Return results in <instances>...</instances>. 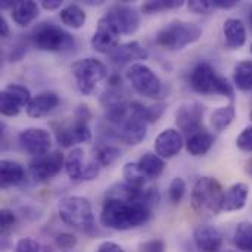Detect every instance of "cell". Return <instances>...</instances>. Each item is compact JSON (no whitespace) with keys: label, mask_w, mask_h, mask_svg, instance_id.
Here are the masks:
<instances>
[{"label":"cell","mask_w":252,"mask_h":252,"mask_svg":"<svg viewBox=\"0 0 252 252\" xmlns=\"http://www.w3.org/2000/svg\"><path fill=\"white\" fill-rule=\"evenodd\" d=\"M100 170H102V167L94 159L86 162L84 173H83V182H92V180H94L99 176Z\"/></svg>","instance_id":"cell-42"},{"label":"cell","mask_w":252,"mask_h":252,"mask_svg":"<svg viewBox=\"0 0 252 252\" xmlns=\"http://www.w3.org/2000/svg\"><path fill=\"white\" fill-rule=\"evenodd\" d=\"M188 7L193 13H199V15H207L216 9L213 0H192L188 3Z\"/></svg>","instance_id":"cell-39"},{"label":"cell","mask_w":252,"mask_h":252,"mask_svg":"<svg viewBox=\"0 0 252 252\" xmlns=\"http://www.w3.org/2000/svg\"><path fill=\"white\" fill-rule=\"evenodd\" d=\"M15 224H16L15 213L12 210L3 208L0 211V233H1V239H7V236L13 230Z\"/></svg>","instance_id":"cell-37"},{"label":"cell","mask_w":252,"mask_h":252,"mask_svg":"<svg viewBox=\"0 0 252 252\" xmlns=\"http://www.w3.org/2000/svg\"><path fill=\"white\" fill-rule=\"evenodd\" d=\"M251 53H252V43H251Z\"/></svg>","instance_id":"cell-48"},{"label":"cell","mask_w":252,"mask_h":252,"mask_svg":"<svg viewBox=\"0 0 252 252\" xmlns=\"http://www.w3.org/2000/svg\"><path fill=\"white\" fill-rule=\"evenodd\" d=\"M55 244L58 248H62V250H71L77 245V238L72 235V233H68V232H61L55 236Z\"/></svg>","instance_id":"cell-40"},{"label":"cell","mask_w":252,"mask_h":252,"mask_svg":"<svg viewBox=\"0 0 252 252\" xmlns=\"http://www.w3.org/2000/svg\"><path fill=\"white\" fill-rule=\"evenodd\" d=\"M123 177L127 185L133 188H140V189L145 188L148 182V179L145 177L137 162H127L123 168Z\"/></svg>","instance_id":"cell-33"},{"label":"cell","mask_w":252,"mask_h":252,"mask_svg":"<svg viewBox=\"0 0 252 252\" xmlns=\"http://www.w3.org/2000/svg\"><path fill=\"white\" fill-rule=\"evenodd\" d=\"M115 127H117L115 137H118L120 140H123L124 143L130 146H136L142 143L148 134V124L143 120L131 115L130 112H128V117L120 126H115Z\"/></svg>","instance_id":"cell-16"},{"label":"cell","mask_w":252,"mask_h":252,"mask_svg":"<svg viewBox=\"0 0 252 252\" xmlns=\"http://www.w3.org/2000/svg\"><path fill=\"white\" fill-rule=\"evenodd\" d=\"M165 242L162 239H151L140 244L139 252H165Z\"/></svg>","instance_id":"cell-41"},{"label":"cell","mask_w":252,"mask_h":252,"mask_svg":"<svg viewBox=\"0 0 252 252\" xmlns=\"http://www.w3.org/2000/svg\"><path fill=\"white\" fill-rule=\"evenodd\" d=\"M251 120H252V111H251Z\"/></svg>","instance_id":"cell-49"},{"label":"cell","mask_w":252,"mask_h":252,"mask_svg":"<svg viewBox=\"0 0 252 252\" xmlns=\"http://www.w3.org/2000/svg\"><path fill=\"white\" fill-rule=\"evenodd\" d=\"M59 16H61L62 24L72 30H80L86 24V19H87L84 9L77 3H71L62 7Z\"/></svg>","instance_id":"cell-28"},{"label":"cell","mask_w":252,"mask_h":252,"mask_svg":"<svg viewBox=\"0 0 252 252\" xmlns=\"http://www.w3.org/2000/svg\"><path fill=\"white\" fill-rule=\"evenodd\" d=\"M189 84L193 92L199 94H219L227 99H233L235 90L230 81L220 75L216 68L210 62H198L190 74H189Z\"/></svg>","instance_id":"cell-2"},{"label":"cell","mask_w":252,"mask_h":252,"mask_svg":"<svg viewBox=\"0 0 252 252\" xmlns=\"http://www.w3.org/2000/svg\"><path fill=\"white\" fill-rule=\"evenodd\" d=\"M152 210L140 202L105 198L102 211H100V224L106 229L126 232L137 229L148 223L151 219Z\"/></svg>","instance_id":"cell-1"},{"label":"cell","mask_w":252,"mask_h":252,"mask_svg":"<svg viewBox=\"0 0 252 252\" xmlns=\"http://www.w3.org/2000/svg\"><path fill=\"white\" fill-rule=\"evenodd\" d=\"M183 4H185V1H182V0H149L146 3H143L142 12L152 15V13L164 12L168 9H177V7H182Z\"/></svg>","instance_id":"cell-34"},{"label":"cell","mask_w":252,"mask_h":252,"mask_svg":"<svg viewBox=\"0 0 252 252\" xmlns=\"http://www.w3.org/2000/svg\"><path fill=\"white\" fill-rule=\"evenodd\" d=\"M9 34H10L9 24H7V21H6V18L1 15V16H0V35H1L3 38H6V37H9Z\"/></svg>","instance_id":"cell-46"},{"label":"cell","mask_w":252,"mask_h":252,"mask_svg":"<svg viewBox=\"0 0 252 252\" xmlns=\"http://www.w3.org/2000/svg\"><path fill=\"white\" fill-rule=\"evenodd\" d=\"M248 198H250V186L242 182L235 183L227 190H224L221 211H226V213L241 211L245 208Z\"/></svg>","instance_id":"cell-20"},{"label":"cell","mask_w":252,"mask_h":252,"mask_svg":"<svg viewBox=\"0 0 252 252\" xmlns=\"http://www.w3.org/2000/svg\"><path fill=\"white\" fill-rule=\"evenodd\" d=\"M185 146L183 134L176 128H165L155 139V154L162 159L174 158Z\"/></svg>","instance_id":"cell-17"},{"label":"cell","mask_w":252,"mask_h":252,"mask_svg":"<svg viewBox=\"0 0 252 252\" xmlns=\"http://www.w3.org/2000/svg\"><path fill=\"white\" fill-rule=\"evenodd\" d=\"M224 190L221 183L210 176H204L196 180L192 189L190 202L193 210L199 216L213 217L221 213Z\"/></svg>","instance_id":"cell-5"},{"label":"cell","mask_w":252,"mask_h":252,"mask_svg":"<svg viewBox=\"0 0 252 252\" xmlns=\"http://www.w3.org/2000/svg\"><path fill=\"white\" fill-rule=\"evenodd\" d=\"M216 9H232L238 4L236 0H213Z\"/></svg>","instance_id":"cell-45"},{"label":"cell","mask_w":252,"mask_h":252,"mask_svg":"<svg viewBox=\"0 0 252 252\" xmlns=\"http://www.w3.org/2000/svg\"><path fill=\"white\" fill-rule=\"evenodd\" d=\"M188 190L186 182L182 177H174L170 183L168 188V198L174 205H179L182 202V199L185 198V193Z\"/></svg>","instance_id":"cell-36"},{"label":"cell","mask_w":252,"mask_h":252,"mask_svg":"<svg viewBox=\"0 0 252 252\" xmlns=\"http://www.w3.org/2000/svg\"><path fill=\"white\" fill-rule=\"evenodd\" d=\"M15 252H53V250L32 238H22L16 242Z\"/></svg>","instance_id":"cell-35"},{"label":"cell","mask_w":252,"mask_h":252,"mask_svg":"<svg viewBox=\"0 0 252 252\" xmlns=\"http://www.w3.org/2000/svg\"><path fill=\"white\" fill-rule=\"evenodd\" d=\"M202 35V27L196 22L174 19L165 24L155 37L158 46L164 47L165 50L177 52L185 49L186 46L198 41Z\"/></svg>","instance_id":"cell-4"},{"label":"cell","mask_w":252,"mask_h":252,"mask_svg":"<svg viewBox=\"0 0 252 252\" xmlns=\"http://www.w3.org/2000/svg\"><path fill=\"white\" fill-rule=\"evenodd\" d=\"M233 244L242 252H252V223L241 221L233 233Z\"/></svg>","instance_id":"cell-31"},{"label":"cell","mask_w":252,"mask_h":252,"mask_svg":"<svg viewBox=\"0 0 252 252\" xmlns=\"http://www.w3.org/2000/svg\"><path fill=\"white\" fill-rule=\"evenodd\" d=\"M193 241L201 252H219L223 247L221 232L211 224H199L193 230Z\"/></svg>","instance_id":"cell-18"},{"label":"cell","mask_w":252,"mask_h":252,"mask_svg":"<svg viewBox=\"0 0 252 252\" xmlns=\"http://www.w3.org/2000/svg\"><path fill=\"white\" fill-rule=\"evenodd\" d=\"M61 99L55 92H41L35 96H32L31 102L28 103L27 115L30 118H41L47 114H50L53 109L58 108Z\"/></svg>","instance_id":"cell-19"},{"label":"cell","mask_w":252,"mask_h":252,"mask_svg":"<svg viewBox=\"0 0 252 252\" xmlns=\"http://www.w3.org/2000/svg\"><path fill=\"white\" fill-rule=\"evenodd\" d=\"M204 114L205 106L199 102H189L182 105L176 112V124L179 130L189 137L190 134L205 128L204 127Z\"/></svg>","instance_id":"cell-13"},{"label":"cell","mask_w":252,"mask_h":252,"mask_svg":"<svg viewBox=\"0 0 252 252\" xmlns=\"http://www.w3.org/2000/svg\"><path fill=\"white\" fill-rule=\"evenodd\" d=\"M233 84L242 92H252V61H242L235 66Z\"/></svg>","instance_id":"cell-30"},{"label":"cell","mask_w":252,"mask_h":252,"mask_svg":"<svg viewBox=\"0 0 252 252\" xmlns=\"http://www.w3.org/2000/svg\"><path fill=\"white\" fill-rule=\"evenodd\" d=\"M71 72L75 78L78 90L83 94H92L96 87L108 77L106 65L96 58L77 59L71 65Z\"/></svg>","instance_id":"cell-7"},{"label":"cell","mask_w":252,"mask_h":252,"mask_svg":"<svg viewBox=\"0 0 252 252\" xmlns=\"http://www.w3.org/2000/svg\"><path fill=\"white\" fill-rule=\"evenodd\" d=\"M121 157V151L109 143H99L94 149V157L93 159L103 168L112 165L118 158Z\"/></svg>","instance_id":"cell-32"},{"label":"cell","mask_w":252,"mask_h":252,"mask_svg":"<svg viewBox=\"0 0 252 252\" xmlns=\"http://www.w3.org/2000/svg\"><path fill=\"white\" fill-rule=\"evenodd\" d=\"M62 4H63L62 0H43V1H41V7H43L44 10H49V12L62 9Z\"/></svg>","instance_id":"cell-44"},{"label":"cell","mask_w":252,"mask_h":252,"mask_svg":"<svg viewBox=\"0 0 252 252\" xmlns=\"http://www.w3.org/2000/svg\"><path fill=\"white\" fill-rule=\"evenodd\" d=\"M214 142H216L214 136L208 130L202 128L186 137L185 146L192 157H202L210 152V149L214 146Z\"/></svg>","instance_id":"cell-25"},{"label":"cell","mask_w":252,"mask_h":252,"mask_svg":"<svg viewBox=\"0 0 252 252\" xmlns=\"http://www.w3.org/2000/svg\"><path fill=\"white\" fill-rule=\"evenodd\" d=\"M126 77L130 81L131 87L145 97L155 99L159 97L162 93L161 78L154 72L152 68L145 63H131L127 68Z\"/></svg>","instance_id":"cell-8"},{"label":"cell","mask_w":252,"mask_h":252,"mask_svg":"<svg viewBox=\"0 0 252 252\" xmlns=\"http://www.w3.org/2000/svg\"><path fill=\"white\" fill-rule=\"evenodd\" d=\"M59 219L69 227L87 235H93L96 230V221L92 204L83 196H66L61 199L58 205Z\"/></svg>","instance_id":"cell-3"},{"label":"cell","mask_w":252,"mask_h":252,"mask_svg":"<svg viewBox=\"0 0 252 252\" xmlns=\"http://www.w3.org/2000/svg\"><path fill=\"white\" fill-rule=\"evenodd\" d=\"M120 37H121L120 28L105 13L97 22V27H96V31L92 37L90 44L96 52L111 55L120 46Z\"/></svg>","instance_id":"cell-9"},{"label":"cell","mask_w":252,"mask_h":252,"mask_svg":"<svg viewBox=\"0 0 252 252\" xmlns=\"http://www.w3.org/2000/svg\"><path fill=\"white\" fill-rule=\"evenodd\" d=\"M250 22H251V25H252V9H251V12H250Z\"/></svg>","instance_id":"cell-47"},{"label":"cell","mask_w":252,"mask_h":252,"mask_svg":"<svg viewBox=\"0 0 252 252\" xmlns=\"http://www.w3.org/2000/svg\"><path fill=\"white\" fill-rule=\"evenodd\" d=\"M227 252H232V251H227Z\"/></svg>","instance_id":"cell-50"},{"label":"cell","mask_w":252,"mask_h":252,"mask_svg":"<svg viewBox=\"0 0 252 252\" xmlns=\"http://www.w3.org/2000/svg\"><path fill=\"white\" fill-rule=\"evenodd\" d=\"M31 99L32 96L25 86L10 83L0 93V112L4 117H15L28 106Z\"/></svg>","instance_id":"cell-10"},{"label":"cell","mask_w":252,"mask_h":252,"mask_svg":"<svg viewBox=\"0 0 252 252\" xmlns=\"http://www.w3.org/2000/svg\"><path fill=\"white\" fill-rule=\"evenodd\" d=\"M56 142L62 148H71L78 143L92 142V130L89 127V121L74 117V120L68 124H63L55 131Z\"/></svg>","instance_id":"cell-12"},{"label":"cell","mask_w":252,"mask_h":252,"mask_svg":"<svg viewBox=\"0 0 252 252\" xmlns=\"http://www.w3.org/2000/svg\"><path fill=\"white\" fill-rule=\"evenodd\" d=\"M109 56L115 63L123 65V63H130L133 61H145L148 59L149 53L139 41H128L120 44Z\"/></svg>","instance_id":"cell-23"},{"label":"cell","mask_w":252,"mask_h":252,"mask_svg":"<svg viewBox=\"0 0 252 252\" xmlns=\"http://www.w3.org/2000/svg\"><path fill=\"white\" fill-rule=\"evenodd\" d=\"M18 140L21 148L34 158L49 154L52 146L50 133L40 127H30L22 130L18 136Z\"/></svg>","instance_id":"cell-14"},{"label":"cell","mask_w":252,"mask_h":252,"mask_svg":"<svg viewBox=\"0 0 252 252\" xmlns=\"http://www.w3.org/2000/svg\"><path fill=\"white\" fill-rule=\"evenodd\" d=\"M84 151L81 148H74L65 158V171L72 182H83L84 173Z\"/></svg>","instance_id":"cell-27"},{"label":"cell","mask_w":252,"mask_h":252,"mask_svg":"<svg viewBox=\"0 0 252 252\" xmlns=\"http://www.w3.org/2000/svg\"><path fill=\"white\" fill-rule=\"evenodd\" d=\"M140 170L143 171L145 177L148 180H154L158 179L165 168V159H162L159 155H157L155 152H146L140 157V159L137 161Z\"/></svg>","instance_id":"cell-26"},{"label":"cell","mask_w":252,"mask_h":252,"mask_svg":"<svg viewBox=\"0 0 252 252\" xmlns=\"http://www.w3.org/2000/svg\"><path fill=\"white\" fill-rule=\"evenodd\" d=\"M223 35L226 46L232 50L244 47L247 43V27L238 18H227L223 24Z\"/></svg>","instance_id":"cell-21"},{"label":"cell","mask_w":252,"mask_h":252,"mask_svg":"<svg viewBox=\"0 0 252 252\" xmlns=\"http://www.w3.org/2000/svg\"><path fill=\"white\" fill-rule=\"evenodd\" d=\"M106 15L117 24L121 34L131 35L139 30L140 13L134 6L126 4V3H117L109 7Z\"/></svg>","instance_id":"cell-15"},{"label":"cell","mask_w":252,"mask_h":252,"mask_svg":"<svg viewBox=\"0 0 252 252\" xmlns=\"http://www.w3.org/2000/svg\"><path fill=\"white\" fill-rule=\"evenodd\" d=\"M30 174L35 182H47L56 177L62 168H65V157L59 151L49 152L41 157H35L30 165Z\"/></svg>","instance_id":"cell-11"},{"label":"cell","mask_w":252,"mask_h":252,"mask_svg":"<svg viewBox=\"0 0 252 252\" xmlns=\"http://www.w3.org/2000/svg\"><path fill=\"white\" fill-rule=\"evenodd\" d=\"M96 252H126L123 250L121 245L115 244V242H111V241H106V242H102Z\"/></svg>","instance_id":"cell-43"},{"label":"cell","mask_w":252,"mask_h":252,"mask_svg":"<svg viewBox=\"0 0 252 252\" xmlns=\"http://www.w3.org/2000/svg\"><path fill=\"white\" fill-rule=\"evenodd\" d=\"M27 180V173L24 167L12 159L0 161V186L1 189H9L22 185Z\"/></svg>","instance_id":"cell-22"},{"label":"cell","mask_w":252,"mask_h":252,"mask_svg":"<svg viewBox=\"0 0 252 252\" xmlns=\"http://www.w3.org/2000/svg\"><path fill=\"white\" fill-rule=\"evenodd\" d=\"M236 146L242 152H252V126L245 127L236 139Z\"/></svg>","instance_id":"cell-38"},{"label":"cell","mask_w":252,"mask_h":252,"mask_svg":"<svg viewBox=\"0 0 252 252\" xmlns=\"http://www.w3.org/2000/svg\"><path fill=\"white\" fill-rule=\"evenodd\" d=\"M31 43L41 52H66L75 46V38L55 22H41L31 32Z\"/></svg>","instance_id":"cell-6"},{"label":"cell","mask_w":252,"mask_h":252,"mask_svg":"<svg viewBox=\"0 0 252 252\" xmlns=\"http://www.w3.org/2000/svg\"><path fill=\"white\" fill-rule=\"evenodd\" d=\"M40 12V6L32 0H21L15 1L10 9V16L13 22L19 27H28L32 24Z\"/></svg>","instance_id":"cell-24"},{"label":"cell","mask_w":252,"mask_h":252,"mask_svg":"<svg viewBox=\"0 0 252 252\" xmlns=\"http://www.w3.org/2000/svg\"><path fill=\"white\" fill-rule=\"evenodd\" d=\"M236 117V109L233 105H226V106H220L219 109H216L211 115V127L213 130H216L217 133L224 131L226 128L230 127V124L233 123Z\"/></svg>","instance_id":"cell-29"}]
</instances>
